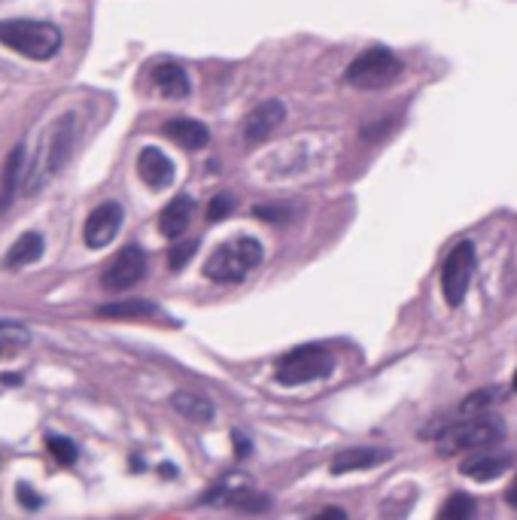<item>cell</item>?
Segmentation results:
<instances>
[{
	"mask_svg": "<svg viewBox=\"0 0 517 520\" xmlns=\"http://www.w3.org/2000/svg\"><path fill=\"white\" fill-rule=\"evenodd\" d=\"M73 143H77V116H73V113H64V116L52 119L40 131L37 146H34V153L28 159V168H25L22 195H37L40 189H46L58 177V171L73 156Z\"/></svg>",
	"mask_w": 517,
	"mask_h": 520,
	"instance_id": "6da1fadb",
	"label": "cell"
},
{
	"mask_svg": "<svg viewBox=\"0 0 517 520\" xmlns=\"http://www.w3.org/2000/svg\"><path fill=\"white\" fill-rule=\"evenodd\" d=\"M0 43L31 61H49L61 49V31L52 22L0 19Z\"/></svg>",
	"mask_w": 517,
	"mask_h": 520,
	"instance_id": "7a4b0ae2",
	"label": "cell"
},
{
	"mask_svg": "<svg viewBox=\"0 0 517 520\" xmlns=\"http://www.w3.org/2000/svg\"><path fill=\"white\" fill-rule=\"evenodd\" d=\"M265 250L256 238H232L229 244L216 247L204 262V277L213 283H241L253 268H259Z\"/></svg>",
	"mask_w": 517,
	"mask_h": 520,
	"instance_id": "3957f363",
	"label": "cell"
},
{
	"mask_svg": "<svg viewBox=\"0 0 517 520\" xmlns=\"http://www.w3.org/2000/svg\"><path fill=\"white\" fill-rule=\"evenodd\" d=\"M332 368H335V359L326 347L302 344V347H295V350H289L277 359L274 378L283 387H302V384H311L317 378L332 375Z\"/></svg>",
	"mask_w": 517,
	"mask_h": 520,
	"instance_id": "277c9868",
	"label": "cell"
},
{
	"mask_svg": "<svg viewBox=\"0 0 517 520\" xmlns=\"http://www.w3.org/2000/svg\"><path fill=\"white\" fill-rule=\"evenodd\" d=\"M505 438V426L493 417H472L463 423L448 426L438 435V457H454L463 451H478V448H493Z\"/></svg>",
	"mask_w": 517,
	"mask_h": 520,
	"instance_id": "5b68a950",
	"label": "cell"
},
{
	"mask_svg": "<svg viewBox=\"0 0 517 520\" xmlns=\"http://www.w3.org/2000/svg\"><path fill=\"white\" fill-rule=\"evenodd\" d=\"M399 77H402V61L384 46H372V49L359 52L347 67V83L353 89H365V92L387 89Z\"/></svg>",
	"mask_w": 517,
	"mask_h": 520,
	"instance_id": "8992f818",
	"label": "cell"
},
{
	"mask_svg": "<svg viewBox=\"0 0 517 520\" xmlns=\"http://www.w3.org/2000/svg\"><path fill=\"white\" fill-rule=\"evenodd\" d=\"M475 265H478V256H475L472 241H460L448 253L445 265H441V292H445V302L451 308L463 305L466 292L472 286V277H475Z\"/></svg>",
	"mask_w": 517,
	"mask_h": 520,
	"instance_id": "52a82bcc",
	"label": "cell"
},
{
	"mask_svg": "<svg viewBox=\"0 0 517 520\" xmlns=\"http://www.w3.org/2000/svg\"><path fill=\"white\" fill-rule=\"evenodd\" d=\"M146 274V253L140 247H125L113 256V262L101 271V286L107 292H125L140 283Z\"/></svg>",
	"mask_w": 517,
	"mask_h": 520,
	"instance_id": "ba28073f",
	"label": "cell"
},
{
	"mask_svg": "<svg viewBox=\"0 0 517 520\" xmlns=\"http://www.w3.org/2000/svg\"><path fill=\"white\" fill-rule=\"evenodd\" d=\"M122 219H125V210L119 201H104L98 204L89 219H86V229H83V241L89 250H104L107 244H113V238L119 235L122 229Z\"/></svg>",
	"mask_w": 517,
	"mask_h": 520,
	"instance_id": "9c48e42d",
	"label": "cell"
},
{
	"mask_svg": "<svg viewBox=\"0 0 517 520\" xmlns=\"http://www.w3.org/2000/svg\"><path fill=\"white\" fill-rule=\"evenodd\" d=\"M283 119H286V107H283L280 101H262V104H256V107L247 113V119H244V140H247V143H262V140H268V137L280 128Z\"/></svg>",
	"mask_w": 517,
	"mask_h": 520,
	"instance_id": "30bf717a",
	"label": "cell"
},
{
	"mask_svg": "<svg viewBox=\"0 0 517 520\" xmlns=\"http://www.w3.org/2000/svg\"><path fill=\"white\" fill-rule=\"evenodd\" d=\"M137 174L150 189H168L174 183V162L159 146H143L137 156Z\"/></svg>",
	"mask_w": 517,
	"mask_h": 520,
	"instance_id": "8fae6325",
	"label": "cell"
},
{
	"mask_svg": "<svg viewBox=\"0 0 517 520\" xmlns=\"http://www.w3.org/2000/svg\"><path fill=\"white\" fill-rule=\"evenodd\" d=\"M511 457L508 454H496V451H475L463 460L460 472L472 481H493L499 475H505L511 469Z\"/></svg>",
	"mask_w": 517,
	"mask_h": 520,
	"instance_id": "7c38bea8",
	"label": "cell"
},
{
	"mask_svg": "<svg viewBox=\"0 0 517 520\" xmlns=\"http://www.w3.org/2000/svg\"><path fill=\"white\" fill-rule=\"evenodd\" d=\"M162 134L171 137L174 143H180L183 150H204L210 143V131L195 122V119H186V116H174L162 125Z\"/></svg>",
	"mask_w": 517,
	"mask_h": 520,
	"instance_id": "4fadbf2b",
	"label": "cell"
},
{
	"mask_svg": "<svg viewBox=\"0 0 517 520\" xmlns=\"http://www.w3.org/2000/svg\"><path fill=\"white\" fill-rule=\"evenodd\" d=\"M390 451L384 448H347L332 460V475H347V472H359V469H372L378 463H387Z\"/></svg>",
	"mask_w": 517,
	"mask_h": 520,
	"instance_id": "5bb4252c",
	"label": "cell"
},
{
	"mask_svg": "<svg viewBox=\"0 0 517 520\" xmlns=\"http://www.w3.org/2000/svg\"><path fill=\"white\" fill-rule=\"evenodd\" d=\"M153 83H156V89L165 95V98H186L189 95V73L177 64V61H159L156 67H153Z\"/></svg>",
	"mask_w": 517,
	"mask_h": 520,
	"instance_id": "9a60e30c",
	"label": "cell"
},
{
	"mask_svg": "<svg viewBox=\"0 0 517 520\" xmlns=\"http://www.w3.org/2000/svg\"><path fill=\"white\" fill-rule=\"evenodd\" d=\"M192 213H195V204L189 195H177L159 216V232L165 238H180L186 229H189V222H192Z\"/></svg>",
	"mask_w": 517,
	"mask_h": 520,
	"instance_id": "2e32d148",
	"label": "cell"
},
{
	"mask_svg": "<svg viewBox=\"0 0 517 520\" xmlns=\"http://www.w3.org/2000/svg\"><path fill=\"white\" fill-rule=\"evenodd\" d=\"M43 250H46L43 235H40V232H25V235H22V238L7 250V256H4V268H7V271L28 268V265H34V262H40Z\"/></svg>",
	"mask_w": 517,
	"mask_h": 520,
	"instance_id": "e0dca14e",
	"label": "cell"
},
{
	"mask_svg": "<svg viewBox=\"0 0 517 520\" xmlns=\"http://www.w3.org/2000/svg\"><path fill=\"white\" fill-rule=\"evenodd\" d=\"M159 314L162 311L150 299H125V302H113V305L98 308V317H107V320H153Z\"/></svg>",
	"mask_w": 517,
	"mask_h": 520,
	"instance_id": "ac0fdd59",
	"label": "cell"
},
{
	"mask_svg": "<svg viewBox=\"0 0 517 520\" xmlns=\"http://www.w3.org/2000/svg\"><path fill=\"white\" fill-rule=\"evenodd\" d=\"M25 168H28V150H25V146H16V150L10 153L7 171H4V195H0V207H10L13 198L22 192V186H25Z\"/></svg>",
	"mask_w": 517,
	"mask_h": 520,
	"instance_id": "d6986e66",
	"label": "cell"
},
{
	"mask_svg": "<svg viewBox=\"0 0 517 520\" xmlns=\"http://www.w3.org/2000/svg\"><path fill=\"white\" fill-rule=\"evenodd\" d=\"M171 405H174V411H177L180 417H186V420H192V423H210L213 414H216L210 399H204V396H198V393H189V390L174 393V396H171Z\"/></svg>",
	"mask_w": 517,
	"mask_h": 520,
	"instance_id": "ffe728a7",
	"label": "cell"
},
{
	"mask_svg": "<svg viewBox=\"0 0 517 520\" xmlns=\"http://www.w3.org/2000/svg\"><path fill=\"white\" fill-rule=\"evenodd\" d=\"M472 514H475V502H472V496H466V493H454L445 505H441V511H438L435 520H472Z\"/></svg>",
	"mask_w": 517,
	"mask_h": 520,
	"instance_id": "44dd1931",
	"label": "cell"
},
{
	"mask_svg": "<svg viewBox=\"0 0 517 520\" xmlns=\"http://www.w3.org/2000/svg\"><path fill=\"white\" fill-rule=\"evenodd\" d=\"M46 448H49V454H52L61 466H73V463L80 460V448H77V441H73V438L49 435V438H46Z\"/></svg>",
	"mask_w": 517,
	"mask_h": 520,
	"instance_id": "7402d4cb",
	"label": "cell"
},
{
	"mask_svg": "<svg viewBox=\"0 0 517 520\" xmlns=\"http://www.w3.org/2000/svg\"><path fill=\"white\" fill-rule=\"evenodd\" d=\"M31 341V332L22 323H0V356L7 350H19Z\"/></svg>",
	"mask_w": 517,
	"mask_h": 520,
	"instance_id": "603a6c76",
	"label": "cell"
},
{
	"mask_svg": "<svg viewBox=\"0 0 517 520\" xmlns=\"http://www.w3.org/2000/svg\"><path fill=\"white\" fill-rule=\"evenodd\" d=\"M223 502H226V505H235V508H244V511H262V508H268V496H262V493H250V490L226 493Z\"/></svg>",
	"mask_w": 517,
	"mask_h": 520,
	"instance_id": "cb8c5ba5",
	"label": "cell"
},
{
	"mask_svg": "<svg viewBox=\"0 0 517 520\" xmlns=\"http://www.w3.org/2000/svg\"><path fill=\"white\" fill-rule=\"evenodd\" d=\"M493 396H496V390H478V393H472V396L460 405V411H463L466 417H481V414L490 408Z\"/></svg>",
	"mask_w": 517,
	"mask_h": 520,
	"instance_id": "d4e9b609",
	"label": "cell"
},
{
	"mask_svg": "<svg viewBox=\"0 0 517 520\" xmlns=\"http://www.w3.org/2000/svg\"><path fill=\"white\" fill-rule=\"evenodd\" d=\"M253 213L265 222H274V226H283V222L292 219V207H286V204H259Z\"/></svg>",
	"mask_w": 517,
	"mask_h": 520,
	"instance_id": "484cf974",
	"label": "cell"
},
{
	"mask_svg": "<svg viewBox=\"0 0 517 520\" xmlns=\"http://www.w3.org/2000/svg\"><path fill=\"white\" fill-rule=\"evenodd\" d=\"M195 250H198V241H180V244H174L171 253H168V265H171L174 271L186 268L189 259L195 256Z\"/></svg>",
	"mask_w": 517,
	"mask_h": 520,
	"instance_id": "4316f807",
	"label": "cell"
},
{
	"mask_svg": "<svg viewBox=\"0 0 517 520\" xmlns=\"http://www.w3.org/2000/svg\"><path fill=\"white\" fill-rule=\"evenodd\" d=\"M232 210H235V198H232L229 192H223V195H216V198L207 204V219H210V222H219V219L232 216Z\"/></svg>",
	"mask_w": 517,
	"mask_h": 520,
	"instance_id": "83f0119b",
	"label": "cell"
},
{
	"mask_svg": "<svg viewBox=\"0 0 517 520\" xmlns=\"http://www.w3.org/2000/svg\"><path fill=\"white\" fill-rule=\"evenodd\" d=\"M16 496H19V502H22L28 511H34V508H40V505H43V496H37V493L28 487V484H19V487H16Z\"/></svg>",
	"mask_w": 517,
	"mask_h": 520,
	"instance_id": "f1b7e54d",
	"label": "cell"
},
{
	"mask_svg": "<svg viewBox=\"0 0 517 520\" xmlns=\"http://www.w3.org/2000/svg\"><path fill=\"white\" fill-rule=\"evenodd\" d=\"M311 520H347V511H344V508H338V505H329V508L317 511Z\"/></svg>",
	"mask_w": 517,
	"mask_h": 520,
	"instance_id": "f546056e",
	"label": "cell"
},
{
	"mask_svg": "<svg viewBox=\"0 0 517 520\" xmlns=\"http://www.w3.org/2000/svg\"><path fill=\"white\" fill-rule=\"evenodd\" d=\"M235 444H238V451H235V454H238V460L250 457V441H244V438H241L238 432H235Z\"/></svg>",
	"mask_w": 517,
	"mask_h": 520,
	"instance_id": "4dcf8cb0",
	"label": "cell"
},
{
	"mask_svg": "<svg viewBox=\"0 0 517 520\" xmlns=\"http://www.w3.org/2000/svg\"><path fill=\"white\" fill-rule=\"evenodd\" d=\"M508 505L511 508H517V478L511 481V487H508Z\"/></svg>",
	"mask_w": 517,
	"mask_h": 520,
	"instance_id": "1f68e13d",
	"label": "cell"
},
{
	"mask_svg": "<svg viewBox=\"0 0 517 520\" xmlns=\"http://www.w3.org/2000/svg\"><path fill=\"white\" fill-rule=\"evenodd\" d=\"M4 384H22V378H19V375H7Z\"/></svg>",
	"mask_w": 517,
	"mask_h": 520,
	"instance_id": "d6a6232c",
	"label": "cell"
},
{
	"mask_svg": "<svg viewBox=\"0 0 517 520\" xmlns=\"http://www.w3.org/2000/svg\"><path fill=\"white\" fill-rule=\"evenodd\" d=\"M514 393H517V371H514Z\"/></svg>",
	"mask_w": 517,
	"mask_h": 520,
	"instance_id": "836d02e7",
	"label": "cell"
}]
</instances>
